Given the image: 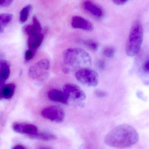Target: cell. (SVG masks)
Segmentation results:
<instances>
[{
	"label": "cell",
	"instance_id": "19",
	"mask_svg": "<svg viewBox=\"0 0 149 149\" xmlns=\"http://www.w3.org/2000/svg\"><path fill=\"white\" fill-rule=\"evenodd\" d=\"M83 43L87 47L89 48L91 50L96 51L99 48V44L94 40L91 39L84 40Z\"/></svg>",
	"mask_w": 149,
	"mask_h": 149
},
{
	"label": "cell",
	"instance_id": "4",
	"mask_svg": "<svg viewBox=\"0 0 149 149\" xmlns=\"http://www.w3.org/2000/svg\"><path fill=\"white\" fill-rule=\"evenodd\" d=\"M49 61L47 59H42L29 68V76L35 80H45L49 76Z\"/></svg>",
	"mask_w": 149,
	"mask_h": 149
},
{
	"label": "cell",
	"instance_id": "8",
	"mask_svg": "<svg viewBox=\"0 0 149 149\" xmlns=\"http://www.w3.org/2000/svg\"><path fill=\"white\" fill-rule=\"evenodd\" d=\"M13 129L17 133L25 134L30 136L38 132L37 128L35 125L28 123H16L13 125Z\"/></svg>",
	"mask_w": 149,
	"mask_h": 149
},
{
	"label": "cell",
	"instance_id": "18",
	"mask_svg": "<svg viewBox=\"0 0 149 149\" xmlns=\"http://www.w3.org/2000/svg\"><path fill=\"white\" fill-rule=\"evenodd\" d=\"M31 9H32V7L31 5H28L25 6L22 10L20 12V17H19V20L21 23H24L27 21Z\"/></svg>",
	"mask_w": 149,
	"mask_h": 149
},
{
	"label": "cell",
	"instance_id": "13",
	"mask_svg": "<svg viewBox=\"0 0 149 149\" xmlns=\"http://www.w3.org/2000/svg\"><path fill=\"white\" fill-rule=\"evenodd\" d=\"M44 35L42 33H38L29 36L28 45L29 48L36 50L41 45L43 40Z\"/></svg>",
	"mask_w": 149,
	"mask_h": 149
},
{
	"label": "cell",
	"instance_id": "27",
	"mask_svg": "<svg viewBox=\"0 0 149 149\" xmlns=\"http://www.w3.org/2000/svg\"><path fill=\"white\" fill-rule=\"evenodd\" d=\"M13 149H26L25 147L22 145H17L15 146V147L13 148Z\"/></svg>",
	"mask_w": 149,
	"mask_h": 149
},
{
	"label": "cell",
	"instance_id": "22",
	"mask_svg": "<svg viewBox=\"0 0 149 149\" xmlns=\"http://www.w3.org/2000/svg\"><path fill=\"white\" fill-rule=\"evenodd\" d=\"M14 0H0V6L8 7L14 1Z\"/></svg>",
	"mask_w": 149,
	"mask_h": 149
},
{
	"label": "cell",
	"instance_id": "2",
	"mask_svg": "<svg viewBox=\"0 0 149 149\" xmlns=\"http://www.w3.org/2000/svg\"><path fill=\"white\" fill-rule=\"evenodd\" d=\"M65 65L73 67H88L92 64V58L88 52L79 48L66 49L63 53Z\"/></svg>",
	"mask_w": 149,
	"mask_h": 149
},
{
	"label": "cell",
	"instance_id": "3",
	"mask_svg": "<svg viewBox=\"0 0 149 149\" xmlns=\"http://www.w3.org/2000/svg\"><path fill=\"white\" fill-rule=\"evenodd\" d=\"M143 28L139 20L135 21L131 26L126 46V52L129 57H134L140 51L143 41Z\"/></svg>",
	"mask_w": 149,
	"mask_h": 149
},
{
	"label": "cell",
	"instance_id": "20",
	"mask_svg": "<svg viewBox=\"0 0 149 149\" xmlns=\"http://www.w3.org/2000/svg\"><path fill=\"white\" fill-rule=\"evenodd\" d=\"M116 50L111 46L106 47L103 49L102 53L105 57L108 58H113L115 54Z\"/></svg>",
	"mask_w": 149,
	"mask_h": 149
},
{
	"label": "cell",
	"instance_id": "17",
	"mask_svg": "<svg viewBox=\"0 0 149 149\" xmlns=\"http://www.w3.org/2000/svg\"><path fill=\"white\" fill-rule=\"evenodd\" d=\"M13 16L10 14H0V32H2L12 20Z\"/></svg>",
	"mask_w": 149,
	"mask_h": 149
},
{
	"label": "cell",
	"instance_id": "16",
	"mask_svg": "<svg viewBox=\"0 0 149 149\" xmlns=\"http://www.w3.org/2000/svg\"><path fill=\"white\" fill-rule=\"evenodd\" d=\"M33 139H37L41 141H52L56 140L57 137L55 135L49 133H38V132L36 134L30 136Z\"/></svg>",
	"mask_w": 149,
	"mask_h": 149
},
{
	"label": "cell",
	"instance_id": "15",
	"mask_svg": "<svg viewBox=\"0 0 149 149\" xmlns=\"http://www.w3.org/2000/svg\"><path fill=\"white\" fill-rule=\"evenodd\" d=\"M15 84H8L0 87V92L2 99H9L13 96L15 92Z\"/></svg>",
	"mask_w": 149,
	"mask_h": 149
},
{
	"label": "cell",
	"instance_id": "25",
	"mask_svg": "<svg viewBox=\"0 0 149 149\" xmlns=\"http://www.w3.org/2000/svg\"><path fill=\"white\" fill-rule=\"evenodd\" d=\"M129 0H112L113 2L117 5H122L126 3Z\"/></svg>",
	"mask_w": 149,
	"mask_h": 149
},
{
	"label": "cell",
	"instance_id": "11",
	"mask_svg": "<svg viewBox=\"0 0 149 149\" xmlns=\"http://www.w3.org/2000/svg\"><path fill=\"white\" fill-rule=\"evenodd\" d=\"M48 97L52 101L62 103L64 104L68 103L69 99L63 92L57 89H51L48 94Z\"/></svg>",
	"mask_w": 149,
	"mask_h": 149
},
{
	"label": "cell",
	"instance_id": "14",
	"mask_svg": "<svg viewBox=\"0 0 149 149\" xmlns=\"http://www.w3.org/2000/svg\"><path fill=\"white\" fill-rule=\"evenodd\" d=\"M32 22L33 23L31 25H26L23 28L24 33L29 36L36 33H40L42 31V26L36 16L33 17Z\"/></svg>",
	"mask_w": 149,
	"mask_h": 149
},
{
	"label": "cell",
	"instance_id": "23",
	"mask_svg": "<svg viewBox=\"0 0 149 149\" xmlns=\"http://www.w3.org/2000/svg\"><path fill=\"white\" fill-rule=\"evenodd\" d=\"M95 96L98 98H102L107 96V93L103 91L100 90H97L95 92Z\"/></svg>",
	"mask_w": 149,
	"mask_h": 149
},
{
	"label": "cell",
	"instance_id": "24",
	"mask_svg": "<svg viewBox=\"0 0 149 149\" xmlns=\"http://www.w3.org/2000/svg\"><path fill=\"white\" fill-rule=\"evenodd\" d=\"M143 70L145 73H149V59H146L142 66Z\"/></svg>",
	"mask_w": 149,
	"mask_h": 149
},
{
	"label": "cell",
	"instance_id": "26",
	"mask_svg": "<svg viewBox=\"0 0 149 149\" xmlns=\"http://www.w3.org/2000/svg\"><path fill=\"white\" fill-rule=\"evenodd\" d=\"M97 66L100 69H103L105 67V63L102 60H99L97 64Z\"/></svg>",
	"mask_w": 149,
	"mask_h": 149
},
{
	"label": "cell",
	"instance_id": "10",
	"mask_svg": "<svg viewBox=\"0 0 149 149\" xmlns=\"http://www.w3.org/2000/svg\"><path fill=\"white\" fill-rule=\"evenodd\" d=\"M83 8L89 14L95 17L100 18L103 15L102 9L90 1H86L83 3Z\"/></svg>",
	"mask_w": 149,
	"mask_h": 149
},
{
	"label": "cell",
	"instance_id": "21",
	"mask_svg": "<svg viewBox=\"0 0 149 149\" xmlns=\"http://www.w3.org/2000/svg\"><path fill=\"white\" fill-rule=\"evenodd\" d=\"M35 51L30 49L26 51L25 53V59L27 61H29L33 58L35 55Z\"/></svg>",
	"mask_w": 149,
	"mask_h": 149
},
{
	"label": "cell",
	"instance_id": "7",
	"mask_svg": "<svg viewBox=\"0 0 149 149\" xmlns=\"http://www.w3.org/2000/svg\"><path fill=\"white\" fill-rule=\"evenodd\" d=\"M63 88L69 100L71 99L75 101H83L86 99L85 93L77 85L67 83L64 85Z\"/></svg>",
	"mask_w": 149,
	"mask_h": 149
},
{
	"label": "cell",
	"instance_id": "9",
	"mask_svg": "<svg viewBox=\"0 0 149 149\" xmlns=\"http://www.w3.org/2000/svg\"><path fill=\"white\" fill-rule=\"evenodd\" d=\"M71 24L74 29L86 31H91L93 29V24L89 21L79 16H74L72 17Z\"/></svg>",
	"mask_w": 149,
	"mask_h": 149
},
{
	"label": "cell",
	"instance_id": "6",
	"mask_svg": "<svg viewBox=\"0 0 149 149\" xmlns=\"http://www.w3.org/2000/svg\"><path fill=\"white\" fill-rule=\"evenodd\" d=\"M41 114L45 119L58 123L63 121L65 115L63 109L56 106L45 108L42 110Z\"/></svg>",
	"mask_w": 149,
	"mask_h": 149
},
{
	"label": "cell",
	"instance_id": "12",
	"mask_svg": "<svg viewBox=\"0 0 149 149\" xmlns=\"http://www.w3.org/2000/svg\"><path fill=\"white\" fill-rule=\"evenodd\" d=\"M10 74V64L6 60L0 61V87L5 85Z\"/></svg>",
	"mask_w": 149,
	"mask_h": 149
},
{
	"label": "cell",
	"instance_id": "1",
	"mask_svg": "<svg viewBox=\"0 0 149 149\" xmlns=\"http://www.w3.org/2000/svg\"><path fill=\"white\" fill-rule=\"evenodd\" d=\"M139 135L132 126L121 124L112 129L106 135L105 143L116 148H126L132 147L138 142Z\"/></svg>",
	"mask_w": 149,
	"mask_h": 149
},
{
	"label": "cell",
	"instance_id": "5",
	"mask_svg": "<svg viewBox=\"0 0 149 149\" xmlns=\"http://www.w3.org/2000/svg\"><path fill=\"white\" fill-rule=\"evenodd\" d=\"M75 76L78 81L88 86L95 87L99 84L98 73L88 67L80 68L75 73Z\"/></svg>",
	"mask_w": 149,
	"mask_h": 149
}]
</instances>
